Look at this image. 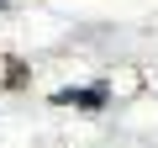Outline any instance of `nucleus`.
Returning a JSON list of instances; mask_svg holds the SVG:
<instances>
[{"label": "nucleus", "mask_w": 158, "mask_h": 148, "mask_svg": "<svg viewBox=\"0 0 158 148\" xmlns=\"http://www.w3.org/2000/svg\"><path fill=\"white\" fill-rule=\"evenodd\" d=\"M111 101L106 85H69V90H53V106H79V111H100Z\"/></svg>", "instance_id": "obj_1"}, {"label": "nucleus", "mask_w": 158, "mask_h": 148, "mask_svg": "<svg viewBox=\"0 0 158 148\" xmlns=\"http://www.w3.org/2000/svg\"><path fill=\"white\" fill-rule=\"evenodd\" d=\"M0 74H6V80H0L6 90H27V63H21V58H6V63H0Z\"/></svg>", "instance_id": "obj_2"}, {"label": "nucleus", "mask_w": 158, "mask_h": 148, "mask_svg": "<svg viewBox=\"0 0 158 148\" xmlns=\"http://www.w3.org/2000/svg\"><path fill=\"white\" fill-rule=\"evenodd\" d=\"M0 11H6V0H0Z\"/></svg>", "instance_id": "obj_3"}]
</instances>
